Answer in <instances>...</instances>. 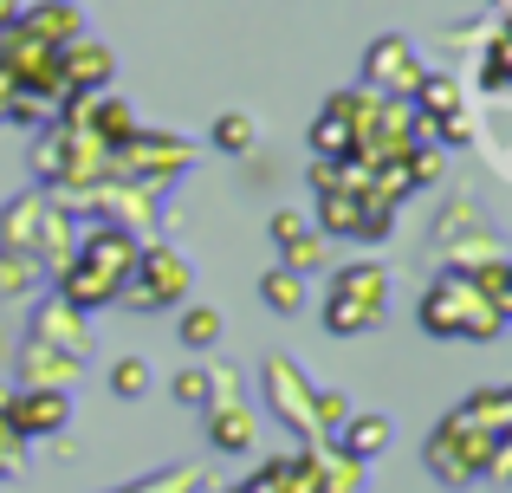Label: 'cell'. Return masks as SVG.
<instances>
[{"label": "cell", "mask_w": 512, "mask_h": 493, "mask_svg": "<svg viewBox=\"0 0 512 493\" xmlns=\"http://www.w3.org/2000/svg\"><path fill=\"white\" fill-rule=\"evenodd\" d=\"M512 461V396L500 383L474 390L435 435H428V468H435L441 487H467L480 474L500 481Z\"/></svg>", "instance_id": "obj_1"}, {"label": "cell", "mask_w": 512, "mask_h": 493, "mask_svg": "<svg viewBox=\"0 0 512 493\" xmlns=\"http://www.w3.org/2000/svg\"><path fill=\"white\" fill-rule=\"evenodd\" d=\"M130 266H137V234L130 228H91L85 241L65 253L59 266V299L72 305V312H91V305H117V292H124Z\"/></svg>", "instance_id": "obj_2"}, {"label": "cell", "mask_w": 512, "mask_h": 493, "mask_svg": "<svg viewBox=\"0 0 512 493\" xmlns=\"http://www.w3.org/2000/svg\"><path fill=\"white\" fill-rule=\"evenodd\" d=\"M422 331H428V338H467V344H487V338H500V331H506V312L480 299L467 273H441L435 286L422 292Z\"/></svg>", "instance_id": "obj_3"}, {"label": "cell", "mask_w": 512, "mask_h": 493, "mask_svg": "<svg viewBox=\"0 0 512 493\" xmlns=\"http://www.w3.org/2000/svg\"><path fill=\"white\" fill-rule=\"evenodd\" d=\"M389 318V273L376 260H357V266H338L325 286V325L338 338H363Z\"/></svg>", "instance_id": "obj_4"}, {"label": "cell", "mask_w": 512, "mask_h": 493, "mask_svg": "<svg viewBox=\"0 0 512 493\" xmlns=\"http://www.w3.org/2000/svg\"><path fill=\"white\" fill-rule=\"evenodd\" d=\"M188 286H195V273H188V260L175 247H137V266H130L117 299H124L130 312H163V305L188 299Z\"/></svg>", "instance_id": "obj_5"}, {"label": "cell", "mask_w": 512, "mask_h": 493, "mask_svg": "<svg viewBox=\"0 0 512 493\" xmlns=\"http://www.w3.org/2000/svg\"><path fill=\"white\" fill-rule=\"evenodd\" d=\"M325 241H331V234H318L299 208H279V215H273V247H279V266H286V273H299V279L318 273V266L331 260Z\"/></svg>", "instance_id": "obj_6"}, {"label": "cell", "mask_w": 512, "mask_h": 493, "mask_svg": "<svg viewBox=\"0 0 512 493\" xmlns=\"http://www.w3.org/2000/svg\"><path fill=\"white\" fill-rule=\"evenodd\" d=\"M7 26L26 39V46H52V52H65L72 39H85V20H78L72 0H39V7H20Z\"/></svg>", "instance_id": "obj_7"}, {"label": "cell", "mask_w": 512, "mask_h": 493, "mask_svg": "<svg viewBox=\"0 0 512 493\" xmlns=\"http://www.w3.org/2000/svg\"><path fill=\"white\" fill-rule=\"evenodd\" d=\"M363 78H370L376 91H402V98H409L415 78H422V59H415V46L402 33H383L370 46V59H363Z\"/></svg>", "instance_id": "obj_8"}, {"label": "cell", "mask_w": 512, "mask_h": 493, "mask_svg": "<svg viewBox=\"0 0 512 493\" xmlns=\"http://www.w3.org/2000/svg\"><path fill=\"white\" fill-rule=\"evenodd\" d=\"M7 416L20 429V442H39V435H59L72 422V403H65V390H20L7 396Z\"/></svg>", "instance_id": "obj_9"}, {"label": "cell", "mask_w": 512, "mask_h": 493, "mask_svg": "<svg viewBox=\"0 0 512 493\" xmlns=\"http://www.w3.org/2000/svg\"><path fill=\"white\" fill-rule=\"evenodd\" d=\"M266 390H273V409L286 416V429L312 442V383H305L286 357H273V364H266Z\"/></svg>", "instance_id": "obj_10"}, {"label": "cell", "mask_w": 512, "mask_h": 493, "mask_svg": "<svg viewBox=\"0 0 512 493\" xmlns=\"http://www.w3.org/2000/svg\"><path fill=\"white\" fill-rule=\"evenodd\" d=\"M59 72H65V91H104L111 72H117V59L98 39H72V46L59 52Z\"/></svg>", "instance_id": "obj_11"}, {"label": "cell", "mask_w": 512, "mask_h": 493, "mask_svg": "<svg viewBox=\"0 0 512 493\" xmlns=\"http://www.w3.org/2000/svg\"><path fill=\"white\" fill-rule=\"evenodd\" d=\"M20 370H26V390H65V383L78 377V351H52V344H26V357H20Z\"/></svg>", "instance_id": "obj_12"}, {"label": "cell", "mask_w": 512, "mask_h": 493, "mask_svg": "<svg viewBox=\"0 0 512 493\" xmlns=\"http://www.w3.org/2000/svg\"><path fill=\"white\" fill-rule=\"evenodd\" d=\"M33 338H39V344H52V351H85V312H72V305L52 292V299L39 305Z\"/></svg>", "instance_id": "obj_13"}, {"label": "cell", "mask_w": 512, "mask_h": 493, "mask_svg": "<svg viewBox=\"0 0 512 493\" xmlns=\"http://www.w3.org/2000/svg\"><path fill=\"white\" fill-rule=\"evenodd\" d=\"M389 448V416H344L338 422V455L344 461H376Z\"/></svg>", "instance_id": "obj_14"}, {"label": "cell", "mask_w": 512, "mask_h": 493, "mask_svg": "<svg viewBox=\"0 0 512 493\" xmlns=\"http://www.w3.org/2000/svg\"><path fill=\"white\" fill-rule=\"evenodd\" d=\"M85 137H98L104 150H124V143L137 137V111H130V104H117V98H91Z\"/></svg>", "instance_id": "obj_15"}, {"label": "cell", "mask_w": 512, "mask_h": 493, "mask_svg": "<svg viewBox=\"0 0 512 493\" xmlns=\"http://www.w3.org/2000/svg\"><path fill=\"white\" fill-rule=\"evenodd\" d=\"M208 435H214V448H227V455L253 448V409L247 403H208Z\"/></svg>", "instance_id": "obj_16"}, {"label": "cell", "mask_w": 512, "mask_h": 493, "mask_svg": "<svg viewBox=\"0 0 512 493\" xmlns=\"http://www.w3.org/2000/svg\"><path fill=\"white\" fill-rule=\"evenodd\" d=\"M208 137H214V150H221V156H253V143H260V124H253L247 111H221Z\"/></svg>", "instance_id": "obj_17"}, {"label": "cell", "mask_w": 512, "mask_h": 493, "mask_svg": "<svg viewBox=\"0 0 512 493\" xmlns=\"http://www.w3.org/2000/svg\"><path fill=\"white\" fill-rule=\"evenodd\" d=\"M312 150H318V163H350V156H357V130H350L338 111H325L318 130H312Z\"/></svg>", "instance_id": "obj_18"}, {"label": "cell", "mask_w": 512, "mask_h": 493, "mask_svg": "<svg viewBox=\"0 0 512 493\" xmlns=\"http://www.w3.org/2000/svg\"><path fill=\"white\" fill-rule=\"evenodd\" d=\"M260 299L273 305L279 318H299V312H305V279H299V273H286V266H273V273L260 279Z\"/></svg>", "instance_id": "obj_19"}, {"label": "cell", "mask_w": 512, "mask_h": 493, "mask_svg": "<svg viewBox=\"0 0 512 493\" xmlns=\"http://www.w3.org/2000/svg\"><path fill=\"white\" fill-rule=\"evenodd\" d=\"M175 338H182V351H214V344H221V312H214V305H188Z\"/></svg>", "instance_id": "obj_20"}, {"label": "cell", "mask_w": 512, "mask_h": 493, "mask_svg": "<svg viewBox=\"0 0 512 493\" xmlns=\"http://www.w3.org/2000/svg\"><path fill=\"white\" fill-rule=\"evenodd\" d=\"M480 85H487V91H506V85H512V33H506V26H493V33H487V59H480Z\"/></svg>", "instance_id": "obj_21"}, {"label": "cell", "mask_w": 512, "mask_h": 493, "mask_svg": "<svg viewBox=\"0 0 512 493\" xmlns=\"http://www.w3.org/2000/svg\"><path fill=\"white\" fill-rule=\"evenodd\" d=\"M169 390H175V403H182V409H208L214 403V370H175Z\"/></svg>", "instance_id": "obj_22"}, {"label": "cell", "mask_w": 512, "mask_h": 493, "mask_svg": "<svg viewBox=\"0 0 512 493\" xmlns=\"http://www.w3.org/2000/svg\"><path fill=\"white\" fill-rule=\"evenodd\" d=\"M20 461H26V442H20V429H13V416H7V390H0V481H13Z\"/></svg>", "instance_id": "obj_23"}, {"label": "cell", "mask_w": 512, "mask_h": 493, "mask_svg": "<svg viewBox=\"0 0 512 493\" xmlns=\"http://www.w3.org/2000/svg\"><path fill=\"white\" fill-rule=\"evenodd\" d=\"M111 390L117 396H143L150 390V364H143V357H117L111 364Z\"/></svg>", "instance_id": "obj_24"}, {"label": "cell", "mask_w": 512, "mask_h": 493, "mask_svg": "<svg viewBox=\"0 0 512 493\" xmlns=\"http://www.w3.org/2000/svg\"><path fill=\"white\" fill-rule=\"evenodd\" d=\"M13 13H20V0H0V26H7V20H13Z\"/></svg>", "instance_id": "obj_25"}]
</instances>
